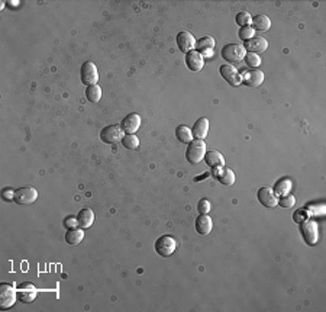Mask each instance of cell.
I'll return each instance as SVG.
<instances>
[{
	"mask_svg": "<svg viewBox=\"0 0 326 312\" xmlns=\"http://www.w3.org/2000/svg\"><path fill=\"white\" fill-rule=\"evenodd\" d=\"M206 156V142L203 140L194 138L186 150V157L190 164H199L202 160H205Z\"/></svg>",
	"mask_w": 326,
	"mask_h": 312,
	"instance_id": "cell-1",
	"label": "cell"
},
{
	"mask_svg": "<svg viewBox=\"0 0 326 312\" xmlns=\"http://www.w3.org/2000/svg\"><path fill=\"white\" fill-rule=\"evenodd\" d=\"M245 52L247 51H245L244 45H241V44H226L221 51L222 58L229 64L241 62L245 58Z\"/></svg>",
	"mask_w": 326,
	"mask_h": 312,
	"instance_id": "cell-2",
	"label": "cell"
},
{
	"mask_svg": "<svg viewBox=\"0 0 326 312\" xmlns=\"http://www.w3.org/2000/svg\"><path fill=\"white\" fill-rule=\"evenodd\" d=\"M123 137H125V131L120 125H109L100 131V140L106 144L115 145L118 142H122Z\"/></svg>",
	"mask_w": 326,
	"mask_h": 312,
	"instance_id": "cell-3",
	"label": "cell"
},
{
	"mask_svg": "<svg viewBox=\"0 0 326 312\" xmlns=\"http://www.w3.org/2000/svg\"><path fill=\"white\" fill-rule=\"evenodd\" d=\"M177 250V241L171 235H161L155 241V251L163 257H170Z\"/></svg>",
	"mask_w": 326,
	"mask_h": 312,
	"instance_id": "cell-4",
	"label": "cell"
},
{
	"mask_svg": "<svg viewBox=\"0 0 326 312\" xmlns=\"http://www.w3.org/2000/svg\"><path fill=\"white\" fill-rule=\"evenodd\" d=\"M17 299V289L15 285L9 283H1L0 286V308L1 310H9L15 305Z\"/></svg>",
	"mask_w": 326,
	"mask_h": 312,
	"instance_id": "cell-5",
	"label": "cell"
},
{
	"mask_svg": "<svg viewBox=\"0 0 326 312\" xmlns=\"http://www.w3.org/2000/svg\"><path fill=\"white\" fill-rule=\"evenodd\" d=\"M80 78L83 81V84L86 86H93L97 84L99 81V73H97V67L93 61H87L81 65L80 68Z\"/></svg>",
	"mask_w": 326,
	"mask_h": 312,
	"instance_id": "cell-6",
	"label": "cell"
},
{
	"mask_svg": "<svg viewBox=\"0 0 326 312\" xmlns=\"http://www.w3.org/2000/svg\"><path fill=\"white\" fill-rule=\"evenodd\" d=\"M300 231H302V235L306 241L308 246H315L318 241H319V228H318V224L315 221H305L300 224Z\"/></svg>",
	"mask_w": 326,
	"mask_h": 312,
	"instance_id": "cell-7",
	"label": "cell"
},
{
	"mask_svg": "<svg viewBox=\"0 0 326 312\" xmlns=\"http://www.w3.org/2000/svg\"><path fill=\"white\" fill-rule=\"evenodd\" d=\"M38 199V190L35 187L26 186L15 192V203L17 205H32Z\"/></svg>",
	"mask_w": 326,
	"mask_h": 312,
	"instance_id": "cell-8",
	"label": "cell"
},
{
	"mask_svg": "<svg viewBox=\"0 0 326 312\" xmlns=\"http://www.w3.org/2000/svg\"><path fill=\"white\" fill-rule=\"evenodd\" d=\"M241 80L248 87H260L264 83V73L258 68L247 70L241 74Z\"/></svg>",
	"mask_w": 326,
	"mask_h": 312,
	"instance_id": "cell-9",
	"label": "cell"
},
{
	"mask_svg": "<svg viewBox=\"0 0 326 312\" xmlns=\"http://www.w3.org/2000/svg\"><path fill=\"white\" fill-rule=\"evenodd\" d=\"M221 76L231 84V86H239L241 83H242V80H241V73L237 70V67L235 65H232V64H225V65H222L221 67Z\"/></svg>",
	"mask_w": 326,
	"mask_h": 312,
	"instance_id": "cell-10",
	"label": "cell"
},
{
	"mask_svg": "<svg viewBox=\"0 0 326 312\" xmlns=\"http://www.w3.org/2000/svg\"><path fill=\"white\" fill-rule=\"evenodd\" d=\"M257 196H258L260 203H261L263 206H266V208H274V206L279 205V198H277V195L274 193V190L270 189V187H261V189L258 190Z\"/></svg>",
	"mask_w": 326,
	"mask_h": 312,
	"instance_id": "cell-11",
	"label": "cell"
},
{
	"mask_svg": "<svg viewBox=\"0 0 326 312\" xmlns=\"http://www.w3.org/2000/svg\"><path fill=\"white\" fill-rule=\"evenodd\" d=\"M177 45L180 48L181 52L187 54L190 51H194V47H196V39L194 36L187 32V31H183L177 35Z\"/></svg>",
	"mask_w": 326,
	"mask_h": 312,
	"instance_id": "cell-12",
	"label": "cell"
},
{
	"mask_svg": "<svg viewBox=\"0 0 326 312\" xmlns=\"http://www.w3.org/2000/svg\"><path fill=\"white\" fill-rule=\"evenodd\" d=\"M38 296V291L32 283H23L19 289H17V299L22 301L23 304H30L36 299Z\"/></svg>",
	"mask_w": 326,
	"mask_h": 312,
	"instance_id": "cell-13",
	"label": "cell"
},
{
	"mask_svg": "<svg viewBox=\"0 0 326 312\" xmlns=\"http://www.w3.org/2000/svg\"><path fill=\"white\" fill-rule=\"evenodd\" d=\"M244 48H245V51L252 52V54L266 52V51L268 49V41H267L266 38L257 36V38H252V39H250V41H245Z\"/></svg>",
	"mask_w": 326,
	"mask_h": 312,
	"instance_id": "cell-14",
	"label": "cell"
},
{
	"mask_svg": "<svg viewBox=\"0 0 326 312\" xmlns=\"http://www.w3.org/2000/svg\"><path fill=\"white\" fill-rule=\"evenodd\" d=\"M186 64L189 70L197 73L205 67V58L202 57L199 51H190L186 54Z\"/></svg>",
	"mask_w": 326,
	"mask_h": 312,
	"instance_id": "cell-15",
	"label": "cell"
},
{
	"mask_svg": "<svg viewBox=\"0 0 326 312\" xmlns=\"http://www.w3.org/2000/svg\"><path fill=\"white\" fill-rule=\"evenodd\" d=\"M120 126L123 128L125 134H135L141 126V116L138 113H129L123 118Z\"/></svg>",
	"mask_w": 326,
	"mask_h": 312,
	"instance_id": "cell-16",
	"label": "cell"
},
{
	"mask_svg": "<svg viewBox=\"0 0 326 312\" xmlns=\"http://www.w3.org/2000/svg\"><path fill=\"white\" fill-rule=\"evenodd\" d=\"M205 161H206V164H207L210 169H213V170L222 169V167L225 166V157H223L219 151H209V153H206Z\"/></svg>",
	"mask_w": 326,
	"mask_h": 312,
	"instance_id": "cell-17",
	"label": "cell"
},
{
	"mask_svg": "<svg viewBox=\"0 0 326 312\" xmlns=\"http://www.w3.org/2000/svg\"><path fill=\"white\" fill-rule=\"evenodd\" d=\"M77 221H78V227L83 230H87L93 225L94 222V212L90 208H83L78 215H77Z\"/></svg>",
	"mask_w": 326,
	"mask_h": 312,
	"instance_id": "cell-18",
	"label": "cell"
},
{
	"mask_svg": "<svg viewBox=\"0 0 326 312\" xmlns=\"http://www.w3.org/2000/svg\"><path fill=\"white\" fill-rule=\"evenodd\" d=\"M213 228V221L209 215H199L197 219H196V231L200 234V235H207L210 234Z\"/></svg>",
	"mask_w": 326,
	"mask_h": 312,
	"instance_id": "cell-19",
	"label": "cell"
},
{
	"mask_svg": "<svg viewBox=\"0 0 326 312\" xmlns=\"http://www.w3.org/2000/svg\"><path fill=\"white\" fill-rule=\"evenodd\" d=\"M193 138H197V140H205L206 135L209 134V121L206 118H200L196 121L193 129Z\"/></svg>",
	"mask_w": 326,
	"mask_h": 312,
	"instance_id": "cell-20",
	"label": "cell"
},
{
	"mask_svg": "<svg viewBox=\"0 0 326 312\" xmlns=\"http://www.w3.org/2000/svg\"><path fill=\"white\" fill-rule=\"evenodd\" d=\"M222 185L225 186H232L235 183V173L231 169H216L213 174Z\"/></svg>",
	"mask_w": 326,
	"mask_h": 312,
	"instance_id": "cell-21",
	"label": "cell"
},
{
	"mask_svg": "<svg viewBox=\"0 0 326 312\" xmlns=\"http://www.w3.org/2000/svg\"><path fill=\"white\" fill-rule=\"evenodd\" d=\"M252 28L254 31L266 32L271 28V19L267 15H257L255 17H252Z\"/></svg>",
	"mask_w": 326,
	"mask_h": 312,
	"instance_id": "cell-22",
	"label": "cell"
},
{
	"mask_svg": "<svg viewBox=\"0 0 326 312\" xmlns=\"http://www.w3.org/2000/svg\"><path fill=\"white\" fill-rule=\"evenodd\" d=\"M292 187H293V183L290 179H282L276 183L274 186V193L277 195V198H283L286 195H290L292 192Z\"/></svg>",
	"mask_w": 326,
	"mask_h": 312,
	"instance_id": "cell-23",
	"label": "cell"
},
{
	"mask_svg": "<svg viewBox=\"0 0 326 312\" xmlns=\"http://www.w3.org/2000/svg\"><path fill=\"white\" fill-rule=\"evenodd\" d=\"M84 238V231L83 228H70L65 234V241L70 246H77L83 241Z\"/></svg>",
	"mask_w": 326,
	"mask_h": 312,
	"instance_id": "cell-24",
	"label": "cell"
},
{
	"mask_svg": "<svg viewBox=\"0 0 326 312\" xmlns=\"http://www.w3.org/2000/svg\"><path fill=\"white\" fill-rule=\"evenodd\" d=\"M176 137H177V140H178L180 142H183V144H190V142L193 141V132H192V129H190L189 126H186V125L177 126V129H176Z\"/></svg>",
	"mask_w": 326,
	"mask_h": 312,
	"instance_id": "cell-25",
	"label": "cell"
},
{
	"mask_svg": "<svg viewBox=\"0 0 326 312\" xmlns=\"http://www.w3.org/2000/svg\"><path fill=\"white\" fill-rule=\"evenodd\" d=\"M86 97L89 102L91 103H97L100 99H102V89L99 84H93V86H89L87 90H86Z\"/></svg>",
	"mask_w": 326,
	"mask_h": 312,
	"instance_id": "cell-26",
	"label": "cell"
},
{
	"mask_svg": "<svg viewBox=\"0 0 326 312\" xmlns=\"http://www.w3.org/2000/svg\"><path fill=\"white\" fill-rule=\"evenodd\" d=\"M215 44H216V41L212 36H203L199 41H196V47H197L199 52H203V51H207V49H213Z\"/></svg>",
	"mask_w": 326,
	"mask_h": 312,
	"instance_id": "cell-27",
	"label": "cell"
},
{
	"mask_svg": "<svg viewBox=\"0 0 326 312\" xmlns=\"http://www.w3.org/2000/svg\"><path fill=\"white\" fill-rule=\"evenodd\" d=\"M122 145L126 150H136L139 147V138L135 134H126L122 140Z\"/></svg>",
	"mask_w": 326,
	"mask_h": 312,
	"instance_id": "cell-28",
	"label": "cell"
},
{
	"mask_svg": "<svg viewBox=\"0 0 326 312\" xmlns=\"http://www.w3.org/2000/svg\"><path fill=\"white\" fill-rule=\"evenodd\" d=\"M245 62L248 67L251 68H258L261 65V57L258 54H252V52H247L245 54Z\"/></svg>",
	"mask_w": 326,
	"mask_h": 312,
	"instance_id": "cell-29",
	"label": "cell"
},
{
	"mask_svg": "<svg viewBox=\"0 0 326 312\" xmlns=\"http://www.w3.org/2000/svg\"><path fill=\"white\" fill-rule=\"evenodd\" d=\"M237 23H238L241 28L251 26V23H252V16H251L248 12H239V13L237 15Z\"/></svg>",
	"mask_w": 326,
	"mask_h": 312,
	"instance_id": "cell-30",
	"label": "cell"
},
{
	"mask_svg": "<svg viewBox=\"0 0 326 312\" xmlns=\"http://www.w3.org/2000/svg\"><path fill=\"white\" fill-rule=\"evenodd\" d=\"M238 35H239V38L245 42V41H250V39H252V38H254L255 31H254V28H252V26H245V28H241V29H239Z\"/></svg>",
	"mask_w": 326,
	"mask_h": 312,
	"instance_id": "cell-31",
	"label": "cell"
},
{
	"mask_svg": "<svg viewBox=\"0 0 326 312\" xmlns=\"http://www.w3.org/2000/svg\"><path fill=\"white\" fill-rule=\"evenodd\" d=\"M311 218V214H309V211L308 209H297L295 214H293V219H295V222H297V224H302V222H305V221H308Z\"/></svg>",
	"mask_w": 326,
	"mask_h": 312,
	"instance_id": "cell-32",
	"label": "cell"
},
{
	"mask_svg": "<svg viewBox=\"0 0 326 312\" xmlns=\"http://www.w3.org/2000/svg\"><path fill=\"white\" fill-rule=\"evenodd\" d=\"M210 209H212V203L207 199H202L197 205V211L200 215H207L210 212Z\"/></svg>",
	"mask_w": 326,
	"mask_h": 312,
	"instance_id": "cell-33",
	"label": "cell"
},
{
	"mask_svg": "<svg viewBox=\"0 0 326 312\" xmlns=\"http://www.w3.org/2000/svg\"><path fill=\"white\" fill-rule=\"evenodd\" d=\"M295 203H296V198L293 195H286V196L280 198V201H279V205L283 208H292V206H295Z\"/></svg>",
	"mask_w": 326,
	"mask_h": 312,
	"instance_id": "cell-34",
	"label": "cell"
},
{
	"mask_svg": "<svg viewBox=\"0 0 326 312\" xmlns=\"http://www.w3.org/2000/svg\"><path fill=\"white\" fill-rule=\"evenodd\" d=\"M308 211H309V214H311V217H322L324 214H325V206L324 205H319V206H313V205H311V206H308L306 208Z\"/></svg>",
	"mask_w": 326,
	"mask_h": 312,
	"instance_id": "cell-35",
	"label": "cell"
},
{
	"mask_svg": "<svg viewBox=\"0 0 326 312\" xmlns=\"http://www.w3.org/2000/svg\"><path fill=\"white\" fill-rule=\"evenodd\" d=\"M64 227H67L68 230H70V228H77V227H78V221H77V218L67 217V218L64 219Z\"/></svg>",
	"mask_w": 326,
	"mask_h": 312,
	"instance_id": "cell-36",
	"label": "cell"
},
{
	"mask_svg": "<svg viewBox=\"0 0 326 312\" xmlns=\"http://www.w3.org/2000/svg\"><path fill=\"white\" fill-rule=\"evenodd\" d=\"M15 192H16V190L6 189V190L3 192V199H4V201H15Z\"/></svg>",
	"mask_w": 326,
	"mask_h": 312,
	"instance_id": "cell-37",
	"label": "cell"
},
{
	"mask_svg": "<svg viewBox=\"0 0 326 312\" xmlns=\"http://www.w3.org/2000/svg\"><path fill=\"white\" fill-rule=\"evenodd\" d=\"M9 4H15L16 6V4H19V1H9Z\"/></svg>",
	"mask_w": 326,
	"mask_h": 312,
	"instance_id": "cell-38",
	"label": "cell"
}]
</instances>
